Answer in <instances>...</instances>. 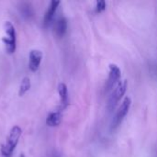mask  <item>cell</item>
Here are the masks:
<instances>
[{
    "mask_svg": "<svg viewBox=\"0 0 157 157\" xmlns=\"http://www.w3.org/2000/svg\"><path fill=\"white\" fill-rule=\"evenodd\" d=\"M42 52L40 50H31L29 55V68L31 72L38 71L41 60H42Z\"/></svg>",
    "mask_w": 157,
    "mask_h": 157,
    "instance_id": "cell-6",
    "label": "cell"
},
{
    "mask_svg": "<svg viewBox=\"0 0 157 157\" xmlns=\"http://www.w3.org/2000/svg\"><path fill=\"white\" fill-rule=\"evenodd\" d=\"M61 4L60 1H56V0H52L51 1L50 5H49V7L44 15V17H43V22H42V25L44 28H49L50 25L52 24V19L54 17V14L59 6V5Z\"/></svg>",
    "mask_w": 157,
    "mask_h": 157,
    "instance_id": "cell-7",
    "label": "cell"
},
{
    "mask_svg": "<svg viewBox=\"0 0 157 157\" xmlns=\"http://www.w3.org/2000/svg\"><path fill=\"white\" fill-rule=\"evenodd\" d=\"M57 89H58V93H59V96H60V101H61L62 109H64L68 106V104H69L67 86L64 83H60L58 85Z\"/></svg>",
    "mask_w": 157,
    "mask_h": 157,
    "instance_id": "cell-9",
    "label": "cell"
},
{
    "mask_svg": "<svg viewBox=\"0 0 157 157\" xmlns=\"http://www.w3.org/2000/svg\"><path fill=\"white\" fill-rule=\"evenodd\" d=\"M127 87H128V81L127 80L120 81L118 83V85L114 87V90L112 91V93L109 98V101H108V109L109 110H113L115 109L117 104L120 102L121 98L126 93Z\"/></svg>",
    "mask_w": 157,
    "mask_h": 157,
    "instance_id": "cell-3",
    "label": "cell"
},
{
    "mask_svg": "<svg viewBox=\"0 0 157 157\" xmlns=\"http://www.w3.org/2000/svg\"><path fill=\"white\" fill-rule=\"evenodd\" d=\"M22 134V130L19 126H14L11 128L6 142L1 145L0 153L2 157H12V155L18 144L19 138Z\"/></svg>",
    "mask_w": 157,
    "mask_h": 157,
    "instance_id": "cell-1",
    "label": "cell"
},
{
    "mask_svg": "<svg viewBox=\"0 0 157 157\" xmlns=\"http://www.w3.org/2000/svg\"><path fill=\"white\" fill-rule=\"evenodd\" d=\"M21 9H22L23 16H25V17H29V16H31V15H32V10H31V7H29L28 5H26V6L22 7Z\"/></svg>",
    "mask_w": 157,
    "mask_h": 157,
    "instance_id": "cell-13",
    "label": "cell"
},
{
    "mask_svg": "<svg viewBox=\"0 0 157 157\" xmlns=\"http://www.w3.org/2000/svg\"><path fill=\"white\" fill-rule=\"evenodd\" d=\"M30 79L28 77V76H25L22 81H21V84L19 86V89H18V96L19 97H22L23 95H25L30 88Z\"/></svg>",
    "mask_w": 157,
    "mask_h": 157,
    "instance_id": "cell-11",
    "label": "cell"
},
{
    "mask_svg": "<svg viewBox=\"0 0 157 157\" xmlns=\"http://www.w3.org/2000/svg\"><path fill=\"white\" fill-rule=\"evenodd\" d=\"M63 119V114H62V109L56 110V111H52L48 114L46 118V124L49 127H57L61 124Z\"/></svg>",
    "mask_w": 157,
    "mask_h": 157,
    "instance_id": "cell-8",
    "label": "cell"
},
{
    "mask_svg": "<svg viewBox=\"0 0 157 157\" xmlns=\"http://www.w3.org/2000/svg\"><path fill=\"white\" fill-rule=\"evenodd\" d=\"M106 6H107V5H106V2L105 1H103V0L98 1L97 2V5H96V11L98 13L102 12V11H104L106 9Z\"/></svg>",
    "mask_w": 157,
    "mask_h": 157,
    "instance_id": "cell-12",
    "label": "cell"
},
{
    "mask_svg": "<svg viewBox=\"0 0 157 157\" xmlns=\"http://www.w3.org/2000/svg\"><path fill=\"white\" fill-rule=\"evenodd\" d=\"M131 105H132L131 98L129 97H126L124 98V100L122 101L121 105L120 106V108L118 109L115 116H114V119H113L112 123H111V129L115 130L116 128H118L121 125V123L122 122V121L124 120V118L128 114L130 108H131Z\"/></svg>",
    "mask_w": 157,
    "mask_h": 157,
    "instance_id": "cell-4",
    "label": "cell"
},
{
    "mask_svg": "<svg viewBox=\"0 0 157 157\" xmlns=\"http://www.w3.org/2000/svg\"><path fill=\"white\" fill-rule=\"evenodd\" d=\"M66 29H67V21L64 17H59L55 24H54V31L56 33V35L60 38H62L65 32H66Z\"/></svg>",
    "mask_w": 157,
    "mask_h": 157,
    "instance_id": "cell-10",
    "label": "cell"
},
{
    "mask_svg": "<svg viewBox=\"0 0 157 157\" xmlns=\"http://www.w3.org/2000/svg\"><path fill=\"white\" fill-rule=\"evenodd\" d=\"M121 69L119 68V66L114 63L109 64V77H108V80H107L106 86H105L106 91L111 90L115 86L118 85V83L120 82V79H121Z\"/></svg>",
    "mask_w": 157,
    "mask_h": 157,
    "instance_id": "cell-5",
    "label": "cell"
},
{
    "mask_svg": "<svg viewBox=\"0 0 157 157\" xmlns=\"http://www.w3.org/2000/svg\"><path fill=\"white\" fill-rule=\"evenodd\" d=\"M4 31L5 37L2 38V41L5 44V48L7 53L12 54L16 51V29L14 25L10 21H6L4 23Z\"/></svg>",
    "mask_w": 157,
    "mask_h": 157,
    "instance_id": "cell-2",
    "label": "cell"
}]
</instances>
